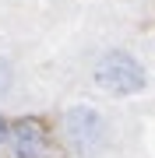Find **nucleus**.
<instances>
[{
  "mask_svg": "<svg viewBox=\"0 0 155 158\" xmlns=\"http://www.w3.org/2000/svg\"><path fill=\"white\" fill-rule=\"evenodd\" d=\"M11 130H14V123H7L4 113H0V148H4V144H11Z\"/></svg>",
  "mask_w": 155,
  "mask_h": 158,
  "instance_id": "nucleus-5",
  "label": "nucleus"
},
{
  "mask_svg": "<svg viewBox=\"0 0 155 158\" xmlns=\"http://www.w3.org/2000/svg\"><path fill=\"white\" fill-rule=\"evenodd\" d=\"M60 144L71 155H78V158H95L99 151H106V144H109L106 113L95 109V106H85V102L63 109V116H60Z\"/></svg>",
  "mask_w": 155,
  "mask_h": 158,
  "instance_id": "nucleus-1",
  "label": "nucleus"
},
{
  "mask_svg": "<svg viewBox=\"0 0 155 158\" xmlns=\"http://www.w3.org/2000/svg\"><path fill=\"white\" fill-rule=\"evenodd\" d=\"M92 85L113 98H131L148 88V70L144 63L127 49H109L92 63Z\"/></svg>",
  "mask_w": 155,
  "mask_h": 158,
  "instance_id": "nucleus-2",
  "label": "nucleus"
},
{
  "mask_svg": "<svg viewBox=\"0 0 155 158\" xmlns=\"http://www.w3.org/2000/svg\"><path fill=\"white\" fill-rule=\"evenodd\" d=\"M11 155L14 158H50V134L39 119H18L14 130H11Z\"/></svg>",
  "mask_w": 155,
  "mask_h": 158,
  "instance_id": "nucleus-3",
  "label": "nucleus"
},
{
  "mask_svg": "<svg viewBox=\"0 0 155 158\" xmlns=\"http://www.w3.org/2000/svg\"><path fill=\"white\" fill-rule=\"evenodd\" d=\"M11 88H14V67H11L7 56H0V98H4Z\"/></svg>",
  "mask_w": 155,
  "mask_h": 158,
  "instance_id": "nucleus-4",
  "label": "nucleus"
}]
</instances>
